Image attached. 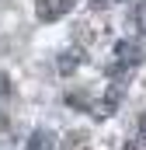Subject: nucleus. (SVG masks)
I'll use <instances>...</instances> for the list:
<instances>
[{"instance_id":"obj_1","label":"nucleus","mask_w":146,"mask_h":150,"mask_svg":"<svg viewBox=\"0 0 146 150\" xmlns=\"http://www.w3.org/2000/svg\"><path fill=\"white\" fill-rule=\"evenodd\" d=\"M139 59H143V49H139V42H136V38H122V42H115L111 74L122 80V77L129 74V70H136V67H139Z\"/></svg>"},{"instance_id":"obj_2","label":"nucleus","mask_w":146,"mask_h":150,"mask_svg":"<svg viewBox=\"0 0 146 150\" xmlns=\"http://www.w3.org/2000/svg\"><path fill=\"white\" fill-rule=\"evenodd\" d=\"M70 11H73V0H35V18L38 21H59Z\"/></svg>"},{"instance_id":"obj_3","label":"nucleus","mask_w":146,"mask_h":150,"mask_svg":"<svg viewBox=\"0 0 146 150\" xmlns=\"http://www.w3.org/2000/svg\"><path fill=\"white\" fill-rule=\"evenodd\" d=\"M25 150H59V140H56V133H49V129H35V133L28 136Z\"/></svg>"},{"instance_id":"obj_4","label":"nucleus","mask_w":146,"mask_h":150,"mask_svg":"<svg viewBox=\"0 0 146 150\" xmlns=\"http://www.w3.org/2000/svg\"><path fill=\"white\" fill-rule=\"evenodd\" d=\"M132 25H136L139 35H146V0H143V4H136V11H132Z\"/></svg>"},{"instance_id":"obj_5","label":"nucleus","mask_w":146,"mask_h":150,"mask_svg":"<svg viewBox=\"0 0 146 150\" xmlns=\"http://www.w3.org/2000/svg\"><path fill=\"white\" fill-rule=\"evenodd\" d=\"M80 59H84V56H80L77 49H70V52H63V59H59V70H63V74H70L73 67L80 63Z\"/></svg>"},{"instance_id":"obj_6","label":"nucleus","mask_w":146,"mask_h":150,"mask_svg":"<svg viewBox=\"0 0 146 150\" xmlns=\"http://www.w3.org/2000/svg\"><path fill=\"white\" fill-rule=\"evenodd\" d=\"M125 150H146V122L139 126V133L129 140V147H125Z\"/></svg>"},{"instance_id":"obj_7","label":"nucleus","mask_w":146,"mask_h":150,"mask_svg":"<svg viewBox=\"0 0 146 150\" xmlns=\"http://www.w3.org/2000/svg\"><path fill=\"white\" fill-rule=\"evenodd\" d=\"M7 94H11V77L0 70V98H7Z\"/></svg>"}]
</instances>
